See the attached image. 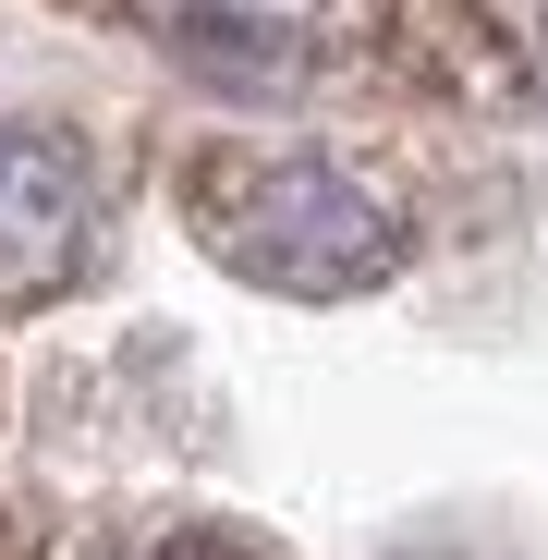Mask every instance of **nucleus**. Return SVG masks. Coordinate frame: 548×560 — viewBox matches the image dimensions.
Returning <instances> with one entry per match:
<instances>
[{
  "mask_svg": "<svg viewBox=\"0 0 548 560\" xmlns=\"http://www.w3.org/2000/svg\"><path fill=\"white\" fill-rule=\"evenodd\" d=\"M196 232L244 280H268V293H365V280L403 256V220L365 196L353 171L281 159V147L196 159Z\"/></svg>",
  "mask_w": 548,
  "mask_h": 560,
  "instance_id": "f257e3e1",
  "label": "nucleus"
},
{
  "mask_svg": "<svg viewBox=\"0 0 548 560\" xmlns=\"http://www.w3.org/2000/svg\"><path fill=\"white\" fill-rule=\"evenodd\" d=\"M85 232H98V196H85L73 147L0 122V293H61L85 268Z\"/></svg>",
  "mask_w": 548,
  "mask_h": 560,
  "instance_id": "f03ea898",
  "label": "nucleus"
},
{
  "mask_svg": "<svg viewBox=\"0 0 548 560\" xmlns=\"http://www.w3.org/2000/svg\"><path fill=\"white\" fill-rule=\"evenodd\" d=\"M147 560H244V548H220V536H171V548H147Z\"/></svg>",
  "mask_w": 548,
  "mask_h": 560,
  "instance_id": "7ed1b4c3",
  "label": "nucleus"
}]
</instances>
